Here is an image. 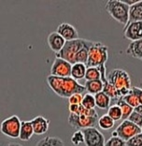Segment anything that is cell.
Wrapping results in <instances>:
<instances>
[{"mask_svg": "<svg viewBox=\"0 0 142 146\" xmlns=\"http://www.w3.org/2000/svg\"><path fill=\"white\" fill-rule=\"evenodd\" d=\"M49 87L62 98H68L74 94H83L86 91L84 85L79 84L71 77H55L49 75L47 77Z\"/></svg>", "mask_w": 142, "mask_h": 146, "instance_id": "cell-1", "label": "cell"}, {"mask_svg": "<svg viewBox=\"0 0 142 146\" xmlns=\"http://www.w3.org/2000/svg\"><path fill=\"white\" fill-rule=\"evenodd\" d=\"M108 59V48L102 42H94L90 48L88 60L86 63L87 68H98L101 72V81L107 82V68L106 63Z\"/></svg>", "mask_w": 142, "mask_h": 146, "instance_id": "cell-2", "label": "cell"}, {"mask_svg": "<svg viewBox=\"0 0 142 146\" xmlns=\"http://www.w3.org/2000/svg\"><path fill=\"white\" fill-rule=\"evenodd\" d=\"M108 82L118 90L119 98L124 97L131 90V78L129 74L121 68H114L107 75Z\"/></svg>", "mask_w": 142, "mask_h": 146, "instance_id": "cell-3", "label": "cell"}, {"mask_svg": "<svg viewBox=\"0 0 142 146\" xmlns=\"http://www.w3.org/2000/svg\"><path fill=\"white\" fill-rule=\"evenodd\" d=\"M129 8L130 6L121 0H108L105 6L108 14L124 26H126L129 22Z\"/></svg>", "mask_w": 142, "mask_h": 146, "instance_id": "cell-4", "label": "cell"}, {"mask_svg": "<svg viewBox=\"0 0 142 146\" xmlns=\"http://www.w3.org/2000/svg\"><path fill=\"white\" fill-rule=\"evenodd\" d=\"M87 39L79 38L74 40L65 41V44L58 54H56V57L62 58L64 60H67L71 65L75 64V57L79 51L83 47Z\"/></svg>", "mask_w": 142, "mask_h": 146, "instance_id": "cell-5", "label": "cell"}, {"mask_svg": "<svg viewBox=\"0 0 142 146\" xmlns=\"http://www.w3.org/2000/svg\"><path fill=\"white\" fill-rule=\"evenodd\" d=\"M21 120L17 115H12L5 119L0 124V131L6 137L11 139L19 138L20 128H21Z\"/></svg>", "mask_w": 142, "mask_h": 146, "instance_id": "cell-6", "label": "cell"}, {"mask_svg": "<svg viewBox=\"0 0 142 146\" xmlns=\"http://www.w3.org/2000/svg\"><path fill=\"white\" fill-rule=\"evenodd\" d=\"M84 135V144L86 146H105L104 134L96 127H87L81 129Z\"/></svg>", "mask_w": 142, "mask_h": 146, "instance_id": "cell-7", "label": "cell"}, {"mask_svg": "<svg viewBox=\"0 0 142 146\" xmlns=\"http://www.w3.org/2000/svg\"><path fill=\"white\" fill-rule=\"evenodd\" d=\"M98 118L95 117H88L84 115H77L74 113H70L68 116V124L78 130L87 128V127H95L97 125Z\"/></svg>", "mask_w": 142, "mask_h": 146, "instance_id": "cell-8", "label": "cell"}, {"mask_svg": "<svg viewBox=\"0 0 142 146\" xmlns=\"http://www.w3.org/2000/svg\"><path fill=\"white\" fill-rule=\"evenodd\" d=\"M115 131H116L118 137H120L124 141H127L132 137H134L135 135L141 133V128L133 124L129 120H124L116 127Z\"/></svg>", "mask_w": 142, "mask_h": 146, "instance_id": "cell-9", "label": "cell"}, {"mask_svg": "<svg viewBox=\"0 0 142 146\" xmlns=\"http://www.w3.org/2000/svg\"><path fill=\"white\" fill-rule=\"evenodd\" d=\"M71 68L72 65L67 60H64V59L59 57H55L51 68V75L61 78L70 77Z\"/></svg>", "mask_w": 142, "mask_h": 146, "instance_id": "cell-10", "label": "cell"}, {"mask_svg": "<svg viewBox=\"0 0 142 146\" xmlns=\"http://www.w3.org/2000/svg\"><path fill=\"white\" fill-rule=\"evenodd\" d=\"M124 38L131 41L142 39V22H133L124 26Z\"/></svg>", "mask_w": 142, "mask_h": 146, "instance_id": "cell-11", "label": "cell"}, {"mask_svg": "<svg viewBox=\"0 0 142 146\" xmlns=\"http://www.w3.org/2000/svg\"><path fill=\"white\" fill-rule=\"evenodd\" d=\"M56 32L62 38H64L65 41H70L79 38V33L77 31V29L72 25L65 22H63L58 25L57 29H56Z\"/></svg>", "mask_w": 142, "mask_h": 146, "instance_id": "cell-12", "label": "cell"}, {"mask_svg": "<svg viewBox=\"0 0 142 146\" xmlns=\"http://www.w3.org/2000/svg\"><path fill=\"white\" fill-rule=\"evenodd\" d=\"M30 121H31L33 129H34L35 135L39 136V135H43L45 133H47V131L49 130V127H50L49 119L45 118L44 116L38 115Z\"/></svg>", "mask_w": 142, "mask_h": 146, "instance_id": "cell-13", "label": "cell"}, {"mask_svg": "<svg viewBox=\"0 0 142 146\" xmlns=\"http://www.w3.org/2000/svg\"><path fill=\"white\" fill-rule=\"evenodd\" d=\"M47 40L50 49L53 52H55V54H58L64 48V46L65 44V40L64 39V38H62L56 31L50 33Z\"/></svg>", "mask_w": 142, "mask_h": 146, "instance_id": "cell-14", "label": "cell"}, {"mask_svg": "<svg viewBox=\"0 0 142 146\" xmlns=\"http://www.w3.org/2000/svg\"><path fill=\"white\" fill-rule=\"evenodd\" d=\"M34 135V129H33L31 121H22L21 128H20L19 139L22 141H27Z\"/></svg>", "mask_w": 142, "mask_h": 146, "instance_id": "cell-15", "label": "cell"}, {"mask_svg": "<svg viewBox=\"0 0 142 146\" xmlns=\"http://www.w3.org/2000/svg\"><path fill=\"white\" fill-rule=\"evenodd\" d=\"M126 54L142 61V39L132 41L126 49Z\"/></svg>", "mask_w": 142, "mask_h": 146, "instance_id": "cell-16", "label": "cell"}, {"mask_svg": "<svg viewBox=\"0 0 142 146\" xmlns=\"http://www.w3.org/2000/svg\"><path fill=\"white\" fill-rule=\"evenodd\" d=\"M94 41H92V40H89V39H87L86 42H85L84 46L80 50V51H79L77 55H76L75 64H76V63H81V64L86 65L87 60H88V56H89V52H90V48L92 47V45L94 44Z\"/></svg>", "mask_w": 142, "mask_h": 146, "instance_id": "cell-17", "label": "cell"}, {"mask_svg": "<svg viewBox=\"0 0 142 146\" xmlns=\"http://www.w3.org/2000/svg\"><path fill=\"white\" fill-rule=\"evenodd\" d=\"M142 22V1H137L129 8V23Z\"/></svg>", "mask_w": 142, "mask_h": 146, "instance_id": "cell-18", "label": "cell"}, {"mask_svg": "<svg viewBox=\"0 0 142 146\" xmlns=\"http://www.w3.org/2000/svg\"><path fill=\"white\" fill-rule=\"evenodd\" d=\"M87 67L85 64H81V63H76V64L72 65L71 68V75L70 77L74 79L75 81H80L85 78V74H86Z\"/></svg>", "mask_w": 142, "mask_h": 146, "instance_id": "cell-19", "label": "cell"}, {"mask_svg": "<svg viewBox=\"0 0 142 146\" xmlns=\"http://www.w3.org/2000/svg\"><path fill=\"white\" fill-rule=\"evenodd\" d=\"M103 82L101 80H96V81H87L85 82L84 87L88 94L94 96L103 91Z\"/></svg>", "mask_w": 142, "mask_h": 146, "instance_id": "cell-20", "label": "cell"}, {"mask_svg": "<svg viewBox=\"0 0 142 146\" xmlns=\"http://www.w3.org/2000/svg\"><path fill=\"white\" fill-rule=\"evenodd\" d=\"M94 99H95V107L101 110H108L110 107L111 98L108 96L106 95L103 91L94 95Z\"/></svg>", "mask_w": 142, "mask_h": 146, "instance_id": "cell-21", "label": "cell"}, {"mask_svg": "<svg viewBox=\"0 0 142 146\" xmlns=\"http://www.w3.org/2000/svg\"><path fill=\"white\" fill-rule=\"evenodd\" d=\"M36 146H65V142L58 137L47 136L39 140Z\"/></svg>", "mask_w": 142, "mask_h": 146, "instance_id": "cell-22", "label": "cell"}, {"mask_svg": "<svg viewBox=\"0 0 142 146\" xmlns=\"http://www.w3.org/2000/svg\"><path fill=\"white\" fill-rule=\"evenodd\" d=\"M115 104L118 105L122 110V113H123V118L122 119H123V120H127L132 112L134 111V109L132 108L131 106L128 105L125 101H124L123 98H118Z\"/></svg>", "mask_w": 142, "mask_h": 146, "instance_id": "cell-23", "label": "cell"}, {"mask_svg": "<svg viewBox=\"0 0 142 146\" xmlns=\"http://www.w3.org/2000/svg\"><path fill=\"white\" fill-rule=\"evenodd\" d=\"M115 121H113L112 119L108 116V114L102 115L100 118H98L97 120V125H99V127L103 130H108L114 127Z\"/></svg>", "mask_w": 142, "mask_h": 146, "instance_id": "cell-24", "label": "cell"}, {"mask_svg": "<svg viewBox=\"0 0 142 146\" xmlns=\"http://www.w3.org/2000/svg\"><path fill=\"white\" fill-rule=\"evenodd\" d=\"M113 121H119L122 120L123 118V113H122V110L118 105H110V107L108 109V113H107Z\"/></svg>", "mask_w": 142, "mask_h": 146, "instance_id": "cell-25", "label": "cell"}, {"mask_svg": "<svg viewBox=\"0 0 142 146\" xmlns=\"http://www.w3.org/2000/svg\"><path fill=\"white\" fill-rule=\"evenodd\" d=\"M104 86H103V92L106 95L108 96L111 99H117L119 98V95H118V90L112 85L110 82H108V81L103 82Z\"/></svg>", "mask_w": 142, "mask_h": 146, "instance_id": "cell-26", "label": "cell"}, {"mask_svg": "<svg viewBox=\"0 0 142 146\" xmlns=\"http://www.w3.org/2000/svg\"><path fill=\"white\" fill-rule=\"evenodd\" d=\"M123 98V100L125 101L126 103L131 106L132 108L135 109V108H137L138 105H139V101H138V98L136 96V94L134 93V91L132 90V88H131V90L129 91V93H128L127 95H125L124 97L123 98Z\"/></svg>", "mask_w": 142, "mask_h": 146, "instance_id": "cell-27", "label": "cell"}, {"mask_svg": "<svg viewBox=\"0 0 142 146\" xmlns=\"http://www.w3.org/2000/svg\"><path fill=\"white\" fill-rule=\"evenodd\" d=\"M85 80L87 81H96L101 80V72L98 68H87L86 74H85Z\"/></svg>", "mask_w": 142, "mask_h": 146, "instance_id": "cell-28", "label": "cell"}, {"mask_svg": "<svg viewBox=\"0 0 142 146\" xmlns=\"http://www.w3.org/2000/svg\"><path fill=\"white\" fill-rule=\"evenodd\" d=\"M81 105L83 106V107L86 109H94V107H95L94 96L88 94V93L83 95V98H82V101H81Z\"/></svg>", "mask_w": 142, "mask_h": 146, "instance_id": "cell-29", "label": "cell"}, {"mask_svg": "<svg viewBox=\"0 0 142 146\" xmlns=\"http://www.w3.org/2000/svg\"><path fill=\"white\" fill-rule=\"evenodd\" d=\"M71 142L75 146H80L84 143V135L81 130L75 131L73 135L71 136Z\"/></svg>", "mask_w": 142, "mask_h": 146, "instance_id": "cell-30", "label": "cell"}, {"mask_svg": "<svg viewBox=\"0 0 142 146\" xmlns=\"http://www.w3.org/2000/svg\"><path fill=\"white\" fill-rule=\"evenodd\" d=\"M105 146H126V141L122 140L118 136H116V137L111 136L108 141H106Z\"/></svg>", "mask_w": 142, "mask_h": 146, "instance_id": "cell-31", "label": "cell"}, {"mask_svg": "<svg viewBox=\"0 0 142 146\" xmlns=\"http://www.w3.org/2000/svg\"><path fill=\"white\" fill-rule=\"evenodd\" d=\"M130 122H132L133 124H135L136 125H137L138 127H142V115H140L139 113H137V111H133L131 113V115L129 116V118L127 119Z\"/></svg>", "mask_w": 142, "mask_h": 146, "instance_id": "cell-32", "label": "cell"}, {"mask_svg": "<svg viewBox=\"0 0 142 146\" xmlns=\"http://www.w3.org/2000/svg\"><path fill=\"white\" fill-rule=\"evenodd\" d=\"M126 146H142V133L135 135L126 141Z\"/></svg>", "mask_w": 142, "mask_h": 146, "instance_id": "cell-33", "label": "cell"}, {"mask_svg": "<svg viewBox=\"0 0 142 146\" xmlns=\"http://www.w3.org/2000/svg\"><path fill=\"white\" fill-rule=\"evenodd\" d=\"M82 98L83 95L82 94H74L72 95L70 98H68V103L69 104H76V105H81L82 101Z\"/></svg>", "mask_w": 142, "mask_h": 146, "instance_id": "cell-34", "label": "cell"}, {"mask_svg": "<svg viewBox=\"0 0 142 146\" xmlns=\"http://www.w3.org/2000/svg\"><path fill=\"white\" fill-rule=\"evenodd\" d=\"M132 90L134 91V93L137 97L138 101H139V105L142 106V89L138 87H132Z\"/></svg>", "mask_w": 142, "mask_h": 146, "instance_id": "cell-35", "label": "cell"}, {"mask_svg": "<svg viewBox=\"0 0 142 146\" xmlns=\"http://www.w3.org/2000/svg\"><path fill=\"white\" fill-rule=\"evenodd\" d=\"M79 108H80V105H76V104H69L68 106V110L70 111V113H74V114L77 113Z\"/></svg>", "mask_w": 142, "mask_h": 146, "instance_id": "cell-36", "label": "cell"}, {"mask_svg": "<svg viewBox=\"0 0 142 146\" xmlns=\"http://www.w3.org/2000/svg\"><path fill=\"white\" fill-rule=\"evenodd\" d=\"M134 111H137V113H139L140 115H142V106H141V105H138L137 108H135V109H134Z\"/></svg>", "mask_w": 142, "mask_h": 146, "instance_id": "cell-37", "label": "cell"}, {"mask_svg": "<svg viewBox=\"0 0 142 146\" xmlns=\"http://www.w3.org/2000/svg\"><path fill=\"white\" fill-rule=\"evenodd\" d=\"M7 146H22V145L19 143H9Z\"/></svg>", "mask_w": 142, "mask_h": 146, "instance_id": "cell-38", "label": "cell"}, {"mask_svg": "<svg viewBox=\"0 0 142 146\" xmlns=\"http://www.w3.org/2000/svg\"><path fill=\"white\" fill-rule=\"evenodd\" d=\"M141 133H142V127H141Z\"/></svg>", "mask_w": 142, "mask_h": 146, "instance_id": "cell-39", "label": "cell"}]
</instances>
